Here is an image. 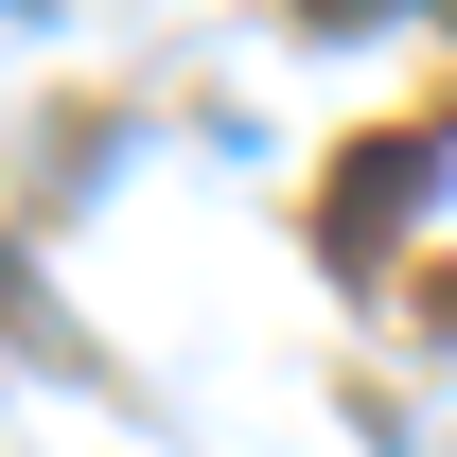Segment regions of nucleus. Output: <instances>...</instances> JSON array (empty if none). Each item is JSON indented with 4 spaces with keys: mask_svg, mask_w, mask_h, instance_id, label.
<instances>
[{
    "mask_svg": "<svg viewBox=\"0 0 457 457\" xmlns=\"http://www.w3.org/2000/svg\"><path fill=\"white\" fill-rule=\"evenodd\" d=\"M299 18H317V36H352V18H404V0H299Z\"/></svg>",
    "mask_w": 457,
    "mask_h": 457,
    "instance_id": "nucleus-1",
    "label": "nucleus"
}]
</instances>
